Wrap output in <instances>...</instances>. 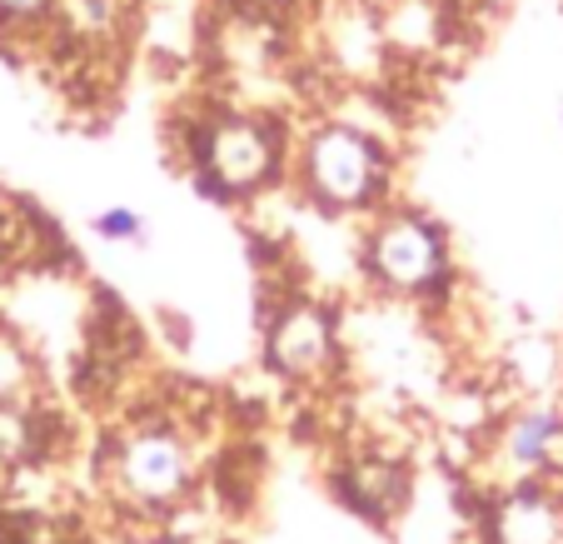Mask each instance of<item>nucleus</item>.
I'll return each mask as SVG.
<instances>
[{"mask_svg": "<svg viewBox=\"0 0 563 544\" xmlns=\"http://www.w3.org/2000/svg\"><path fill=\"white\" fill-rule=\"evenodd\" d=\"M60 0H0V35L25 41V35H45L55 21Z\"/></svg>", "mask_w": 563, "mask_h": 544, "instance_id": "9b49d317", "label": "nucleus"}, {"mask_svg": "<svg viewBox=\"0 0 563 544\" xmlns=\"http://www.w3.org/2000/svg\"><path fill=\"white\" fill-rule=\"evenodd\" d=\"M559 126H563V110H559Z\"/></svg>", "mask_w": 563, "mask_h": 544, "instance_id": "2eb2a0df", "label": "nucleus"}, {"mask_svg": "<svg viewBox=\"0 0 563 544\" xmlns=\"http://www.w3.org/2000/svg\"><path fill=\"white\" fill-rule=\"evenodd\" d=\"M265 360L285 380H319L340 360V325L314 300H289L265 325Z\"/></svg>", "mask_w": 563, "mask_h": 544, "instance_id": "20e7f679", "label": "nucleus"}, {"mask_svg": "<svg viewBox=\"0 0 563 544\" xmlns=\"http://www.w3.org/2000/svg\"><path fill=\"white\" fill-rule=\"evenodd\" d=\"M31 350L21 345V335H11L5 325H0V405H15V400H25V390H31Z\"/></svg>", "mask_w": 563, "mask_h": 544, "instance_id": "9d476101", "label": "nucleus"}, {"mask_svg": "<svg viewBox=\"0 0 563 544\" xmlns=\"http://www.w3.org/2000/svg\"><path fill=\"white\" fill-rule=\"evenodd\" d=\"M563 520L543 494L519 490L494 510V544H559Z\"/></svg>", "mask_w": 563, "mask_h": 544, "instance_id": "0eeeda50", "label": "nucleus"}, {"mask_svg": "<svg viewBox=\"0 0 563 544\" xmlns=\"http://www.w3.org/2000/svg\"><path fill=\"white\" fill-rule=\"evenodd\" d=\"M245 6H255V11L275 15V21H289V15L309 11V6H314V0H245Z\"/></svg>", "mask_w": 563, "mask_h": 544, "instance_id": "4468645a", "label": "nucleus"}, {"mask_svg": "<svg viewBox=\"0 0 563 544\" xmlns=\"http://www.w3.org/2000/svg\"><path fill=\"white\" fill-rule=\"evenodd\" d=\"M379 25L389 51L429 55L444 45L449 15H444V0H389V6H379Z\"/></svg>", "mask_w": 563, "mask_h": 544, "instance_id": "423d86ee", "label": "nucleus"}, {"mask_svg": "<svg viewBox=\"0 0 563 544\" xmlns=\"http://www.w3.org/2000/svg\"><path fill=\"white\" fill-rule=\"evenodd\" d=\"M559 439H563V415L549 410V405H533L509 425V435H504V455H509L519 470H533V465H543V459L553 455Z\"/></svg>", "mask_w": 563, "mask_h": 544, "instance_id": "1a4fd4ad", "label": "nucleus"}, {"mask_svg": "<svg viewBox=\"0 0 563 544\" xmlns=\"http://www.w3.org/2000/svg\"><path fill=\"white\" fill-rule=\"evenodd\" d=\"M125 21H130V0H60L51 31L90 51V45L115 41L125 31Z\"/></svg>", "mask_w": 563, "mask_h": 544, "instance_id": "6e6552de", "label": "nucleus"}, {"mask_svg": "<svg viewBox=\"0 0 563 544\" xmlns=\"http://www.w3.org/2000/svg\"><path fill=\"white\" fill-rule=\"evenodd\" d=\"M289 171L309 205L330 215L379 210L394 181L389 140L354 116H314L289 150Z\"/></svg>", "mask_w": 563, "mask_h": 544, "instance_id": "f03ea898", "label": "nucleus"}, {"mask_svg": "<svg viewBox=\"0 0 563 544\" xmlns=\"http://www.w3.org/2000/svg\"><path fill=\"white\" fill-rule=\"evenodd\" d=\"M90 230H96L100 240H110V246H145V215L130 210V205H110V210H100L96 220H90Z\"/></svg>", "mask_w": 563, "mask_h": 544, "instance_id": "ddd939ff", "label": "nucleus"}, {"mask_svg": "<svg viewBox=\"0 0 563 544\" xmlns=\"http://www.w3.org/2000/svg\"><path fill=\"white\" fill-rule=\"evenodd\" d=\"M120 480L135 500L145 504H175L190 485V455L175 435L165 429H145L120 449Z\"/></svg>", "mask_w": 563, "mask_h": 544, "instance_id": "39448f33", "label": "nucleus"}, {"mask_svg": "<svg viewBox=\"0 0 563 544\" xmlns=\"http://www.w3.org/2000/svg\"><path fill=\"white\" fill-rule=\"evenodd\" d=\"M25 455H35V415L15 400L0 405V465H21Z\"/></svg>", "mask_w": 563, "mask_h": 544, "instance_id": "f8f14e48", "label": "nucleus"}, {"mask_svg": "<svg viewBox=\"0 0 563 544\" xmlns=\"http://www.w3.org/2000/svg\"><path fill=\"white\" fill-rule=\"evenodd\" d=\"M289 130L279 116L255 106H210L195 116L190 135H185V155H190V175L210 200L234 205L255 200L279 175L289 171Z\"/></svg>", "mask_w": 563, "mask_h": 544, "instance_id": "f257e3e1", "label": "nucleus"}, {"mask_svg": "<svg viewBox=\"0 0 563 544\" xmlns=\"http://www.w3.org/2000/svg\"><path fill=\"white\" fill-rule=\"evenodd\" d=\"M364 270L379 290L424 300L449 280V236L424 210H384L364 236Z\"/></svg>", "mask_w": 563, "mask_h": 544, "instance_id": "7ed1b4c3", "label": "nucleus"}]
</instances>
